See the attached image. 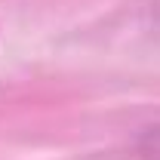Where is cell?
I'll list each match as a JSON object with an SVG mask.
<instances>
[{
  "label": "cell",
  "mask_w": 160,
  "mask_h": 160,
  "mask_svg": "<svg viewBox=\"0 0 160 160\" xmlns=\"http://www.w3.org/2000/svg\"><path fill=\"white\" fill-rule=\"evenodd\" d=\"M151 157H154V160H160V136L151 142Z\"/></svg>",
  "instance_id": "obj_1"
}]
</instances>
